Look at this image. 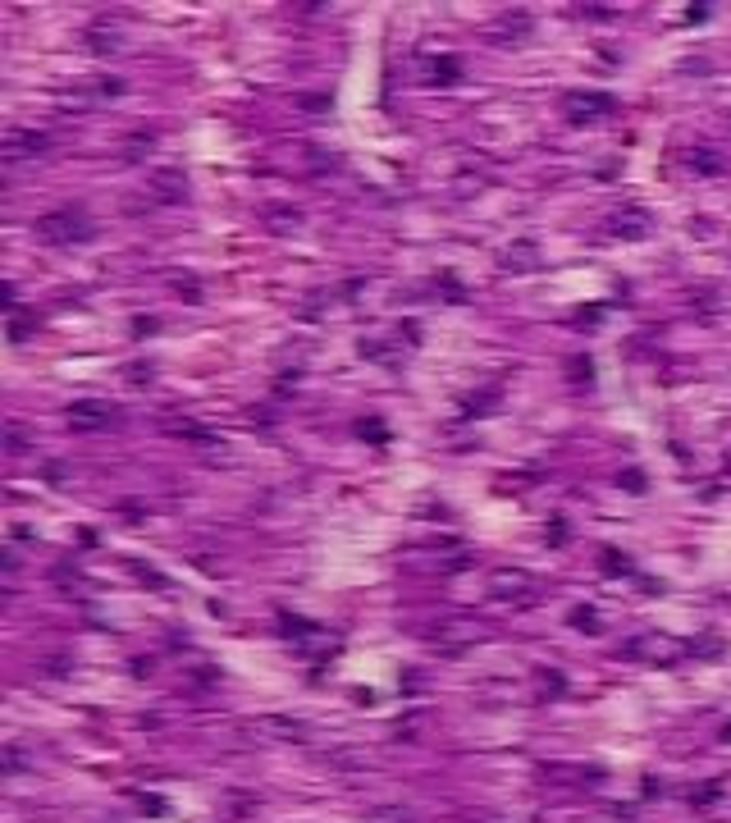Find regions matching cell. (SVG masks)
Listing matches in <instances>:
<instances>
[{"label": "cell", "instance_id": "obj_1", "mask_svg": "<svg viewBox=\"0 0 731 823\" xmlns=\"http://www.w3.org/2000/svg\"><path fill=\"white\" fill-rule=\"evenodd\" d=\"M32 234L42 238V243H51V247H69V243H87L96 234V225H92V215L83 206H55L32 225Z\"/></svg>", "mask_w": 731, "mask_h": 823}, {"label": "cell", "instance_id": "obj_2", "mask_svg": "<svg viewBox=\"0 0 731 823\" xmlns=\"http://www.w3.org/2000/svg\"><path fill=\"white\" fill-rule=\"evenodd\" d=\"M612 110H617V101H612L608 92H567V96H562V114H567L572 124L608 119Z\"/></svg>", "mask_w": 731, "mask_h": 823}, {"label": "cell", "instance_id": "obj_3", "mask_svg": "<svg viewBox=\"0 0 731 823\" xmlns=\"http://www.w3.org/2000/svg\"><path fill=\"white\" fill-rule=\"evenodd\" d=\"M64 421L73 425V430H105V425L119 421V408L105 398H78L64 408Z\"/></svg>", "mask_w": 731, "mask_h": 823}, {"label": "cell", "instance_id": "obj_4", "mask_svg": "<svg viewBox=\"0 0 731 823\" xmlns=\"http://www.w3.org/2000/svg\"><path fill=\"white\" fill-rule=\"evenodd\" d=\"M51 147V133H42V129H9V138H5V160H37L42 151Z\"/></svg>", "mask_w": 731, "mask_h": 823}, {"label": "cell", "instance_id": "obj_5", "mask_svg": "<svg viewBox=\"0 0 731 823\" xmlns=\"http://www.w3.org/2000/svg\"><path fill=\"white\" fill-rule=\"evenodd\" d=\"M147 188H151V197H156L160 206H179V201L188 197V174L174 170V165H165V170H156L147 179Z\"/></svg>", "mask_w": 731, "mask_h": 823}, {"label": "cell", "instance_id": "obj_6", "mask_svg": "<svg viewBox=\"0 0 731 823\" xmlns=\"http://www.w3.org/2000/svg\"><path fill=\"white\" fill-rule=\"evenodd\" d=\"M494 595L507 599V604H516V608H531L535 604V581L526 572H498L494 576Z\"/></svg>", "mask_w": 731, "mask_h": 823}, {"label": "cell", "instance_id": "obj_7", "mask_svg": "<svg viewBox=\"0 0 731 823\" xmlns=\"http://www.w3.org/2000/svg\"><path fill=\"white\" fill-rule=\"evenodd\" d=\"M421 78L430 87H453V83H461V60L457 55H430L421 64Z\"/></svg>", "mask_w": 731, "mask_h": 823}, {"label": "cell", "instance_id": "obj_8", "mask_svg": "<svg viewBox=\"0 0 731 823\" xmlns=\"http://www.w3.org/2000/svg\"><path fill=\"white\" fill-rule=\"evenodd\" d=\"M608 234H617V238H644V234H649V215H644L640 206H617L608 215Z\"/></svg>", "mask_w": 731, "mask_h": 823}, {"label": "cell", "instance_id": "obj_9", "mask_svg": "<svg viewBox=\"0 0 731 823\" xmlns=\"http://www.w3.org/2000/svg\"><path fill=\"white\" fill-rule=\"evenodd\" d=\"M83 37H87V46H92L96 55L119 51V32L110 28V18H96V23H87V32H83Z\"/></svg>", "mask_w": 731, "mask_h": 823}, {"label": "cell", "instance_id": "obj_10", "mask_svg": "<svg viewBox=\"0 0 731 823\" xmlns=\"http://www.w3.org/2000/svg\"><path fill=\"white\" fill-rule=\"evenodd\" d=\"M567 380H572L576 389H590V380H594V362H590L585 353L567 357Z\"/></svg>", "mask_w": 731, "mask_h": 823}, {"label": "cell", "instance_id": "obj_11", "mask_svg": "<svg viewBox=\"0 0 731 823\" xmlns=\"http://www.w3.org/2000/svg\"><path fill=\"white\" fill-rule=\"evenodd\" d=\"M32 329H37V312H23V307L9 312V343H23Z\"/></svg>", "mask_w": 731, "mask_h": 823}, {"label": "cell", "instance_id": "obj_12", "mask_svg": "<svg viewBox=\"0 0 731 823\" xmlns=\"http://www.w3.org/2000/svg\"><path fill=\"white\" fill-rule=\"evenodd\" d=\"M531 32V14L526 9H512V14H503V28H498V42H507V37H526Z\"/></svg>", "mask_w": 731, "mask_h": 823}, {"label": "cell", "instance_id": "obj_13", "mask_svg": "<svg viewBox=\"0 0 731 823\" xmlns=\"http://www.w3.org/2000/svg\"><path fill=\"white\" fill-rule=\"evenodd\" d=\"M357 439H366V444H389V425H384L380 416H361V421H357Z\"/></svg>", "mask_w": 731, "mask_h": 823}, {"label": "cell", "instance_id": "obj_14", "mask_svg": "<svg viewBox=\"0 0 731 823\" xmlns=\"http://www.w3.org/2000/svg\"><path fill=\"white\" fill-rule=\"evenodd\" d=\"M686 160H690V170H695V174H718V170H723V156H718V151H708V147H695Z\"/></svg>", "mask_w": 731, "mask_h": 823}, {"label": "cell", "instance_id": "obj_15", "mask_svg": "<svg viewBox=\"0 0 731 823\" xmlns=\"http://www.w3.org/2000/svg\"><path fill=\"white\" fill-rule=\"evenodd\" d=\"M535 266V243H516L512 251H503V270H526Z\"/></svg>", "mask_w": 731, "mask_h": 823}, {"label": "cell", "instance_id": "obj_16", "mask_svg": "<svg viewBox=\"0 0 731 823\" xmlns=\"http://www.w3.org/2000/svg\"><path fill=\"white\" fill-rule=\"evenodd\" d=\"M535 677H540V695H548V700H557V695L567 691V682H562V673H557V668H540Z\"/></svg>", "mask_w": 731, "mask_h": 823}, {"label": "cell", "instance_id": "obj_17", "mask_svg": "<svg viewBox=\"0 0 731 823\" xmlns=\"http://www.w3.org/2000/svg\"><path fill=\"white\" fill-rule=\"evenodd\" d=\"M599 563H603V572H608V576H627V572H631V558L617 554V549H603Z\"/></svg>", "mask_w": 731, "mask_h": 823}, {"label": "cell", "instance_id": "obj_18", "mask_svg": "<svg viewBox=\"0 0 731 823\" xmlns=\"http://www.w3.org/2000/svg\"><path fill=\"white\" fill-rule=\"evenodd\" d=\"M265 220H270V229H279V234H293V229L302 225L297 211H265Z\"/></svg>", "mask_w": 731, "mask_h": 823}, {"label": "cell", "instance_id": "obj_19", "mask_svg": "<svg viewBox=\"0 0 731 823\" xmlns=\"http://www.w3.org/2000/svg\"><path fill=\"white\" fill-rule=\"evenodd\" d=\"M439 293H444L448 302H461V297H466V288H461V279L453 275V270H439Z\"/></svg>", "mask_w": 731, "mask_h": 823}, {"label": "cell", "instance_id": "obj_20", "mask_svg": "<svg viewBox=\"0 0 731 823\" xmlns=\"http://www.w3.org/2000/svg\"><path fill=\"white\" fill-rule=\"evenodd\" d=\"M265 732H274V737H288V741L306 737V728H302V723H288V718H265Z\"/></svg>", "mask_w": 731, "mask_h": 823}, {"label": "cell", "instance_id": "obj_21", "mask_svg": "<svg viewBox=\"0 0 731 823\" xmlns=\"http://www.w3.org/2000/svg\"><path fill=\"white\" fill-rule=\"evenodd\" d=\"M494 403H498V384H494V389H485L480 398H466V403H461V412H466V416H480V412L494 408Z\"/></svg>", "mask_w": 731, "mask_h": 823}, {"label": "cell", "instance_id": "obj_22", "mask_svg": "<svg viewBox=\"0 0 731 823\" xmlns=\"http://www.w3.org/2000/svg\"><path fill=\"white\" fill-rule=\"evenodd\" d=\"M279 632L284 636H315V627L302 622V617H293V613H279Z\"/></svg>", "mask_w": 731, "mask_h": 823}, {"label": "cell", "instance_id": "obj_23", "mask_svg": "<svg viewBox=\"0 0 731 823\" xmlns=\"http://www.w3.org/2000/svg\"><path fill=\"white\" fill-rule=\"evenodd\" d=\"M617 485L631 490V494H644V471H640V467H622V471H617Z\"/></svg>", "mask_w": 731, "mask_h": 823}, {"label": "cell", "instance_id": "obj_24", "mask_svg": "<svg viewBox=\"0 0 731 823\" xmlns=\"http://www.w3.org/2000/svg\"><path fill=\"white\" fill-rule=\"evenodd\" d=\"M5 449H9V453H23V449H28V430H23L18 421L5 425Z\"/></svg>", "mask_w": 731, "mask_h": 823}, {"label": "cell", "instance_id": "obj_25", "mask_svg": "<svg viewBox=\"0 0 731 823\" xmlns=\"http://www.w3.org/2000/svg\"><path fill=\"white\" fill-rule=\"evenodd\" d=\"M151 142H156V133H151V129H142V133H133V138H128V160H138V156H142V151H147V147H151Z\"/></svg>", "mask_w": 731, "mask_h": 823}, {"label": "cell", "instance_id": "obj_26", "mask_svg": "<svg viewBox=\"0 0 731 823\" xmlns=\"http://www.w3.org/2000/svg\"><path fill=\"white\" fill-rule=\"evenodd\" d=\"M174 430H179V434H188L192 444H215V434H210V430H201V425H192L188 416H183V425H174Z\"/></svg>", "mask_w": 731, "mask_h": 823}, {"label": "cell", "instance_id": "obj_27", "mask_svg": "<svg viewBox=\"0 0 731 823\" xmlns=\"http://www.w3.org/2000/svg\"><path fill=\"white\" fill-rule=\"evenodd\" d=\"M42 673H51V677H64V673H73V658L69 654H51L42 663Z\"/></svg>", "mask_w": 731, "mask_h": 823}, {"label": "cell", "instance_id": "obj_28", "mask_svg": "<svg viewBox=\"0 0 731 823\" xmlns=\"http://www.w3.org/2000/svg\"><path fill=\"white\" fill-rule=\"evenodd\" d=\"M572 627H581V632H599V613H594V608H576Z\"/></svg>", "mask_w": 731, "mask_h": 823}, {"label": "cell", "instance_id": "obj_29", "mask_svg": "<svg viewBox=\"0 0 731 823\" xmlns=\"http://www.w3.org/2000/svg\"><path fill=\"white\" fill-rule=\"evenodd\" d=\"M23 769H28V754L18 750V745H9V750H5V773L14 778V773H23Z\"/></svg>", "mask_w": 731, "mask_h": 823}, {"label": "cell", "instance_id": "obj_30", "mask_svg": "<svg viewBox=\"0 0 731 823\" xmlns=\"http://www.w3.org/2000/svg\"><path fill=\"white\" fill-rule=\"evenodd\" d=\"M544 540H548V545H567V517H553V521H548V526H544Z\"/></svg>", "mask_w": 731, "mask_h": 823}, {"label": "cell", "instance_id": "obj_31", "mask_svg": "<svg viewBox=\"0 0 731 823\" xmlns=\"http://www.w3.org/2000/svg\"><path fill=\"white\" fill-rule=\"evenodd\" d=\"M174 293L188 297V302H201V284H197V279H174Z\"/></svg>", "mask_w": 731, "mask_h": 823}, {"label": "cell", "instance_id": "obj_32", "mask_svg": "<svg viewBox=\"0 0 731 823\" xmlns=\"http://www.w3.org/2000/svg\"><path fill=\"white\" fill-rule=\"evenodd\" d=\"M718 800V782H704L699 791H690V805H713Z\"/></svg>", "mask_w": 731, "mask_h": 823}, {"label": "cell", "instance_id": "obj_33", "mask_svg": "<svg viewBox=\"0 0 731 823\" xmlns=\"http://www.w3.org/2000/svg\"><path fill=\"white\" fill-rule=\"evenodd\" d=\"M96 96H123V78H96Z\"/></svg>", "mask_w": 731, "mask_h": 823}, {"label": "cell", "instance_id": "obj_34", "mask_svg": "<svg viewBox=\"0 0 731 823\" xmlns=\"http://www.w3.org/2000/svg\"><path fill=\"white\" fill-rule=\"evenodd\" d=\"M0 567H5V576H18V549L5 545V554H0Z\"/></svg>", "mask_w": 731, "mask_h": 823}, {"label": "cell", "instance_id": "obj_35", "mask_svg": "<svg viewBox=\"0 0 731 823\" xmlns=\"http://www.w3.org/2000/svg\"><path fill=\"white\" fill-rule=\"evenodd\" d=\"M138 581H147L151 590H165V576H160L156 567H142V563H138Z\"/></svg>", "mask_w": 731, "mask_h": 823}, {"label": "cell", "instance_id": "obj_36", "mask_svg": "<svg viewBox=\"0 0 731 823\" xmlns=\"http://www.w3.org/2000/svg\"><path fill=\"white\" fill-rule=\"evenodd\" d=\"M138 805H142V815H165V800H160V796H147V791L138 796Z\"/></svg>", "mask_w": 731, "mask_h": 823}, {"label": "cell", "instance_id": "obj_37", "mask_svg": "<svg viewBox=\"0 0 731 823\" xmlns=\"http://www.w3.org/2000/svg\"><path fill=\"white\" fill-rule=\"evenodd\" d=\"M151 375H156V371H151L147 362H133V366H128V380H133V384H147Z\"/></svg>", "mask_w": 731, "mask_h": 823}, {"label": "cell", "instance_id": "obj_38", "mask_svg": "<svg viewBox=\"0 0 731 823\" xmlns=\"http://www.w3.org/2000/svg\"><path fill=\"white\" fill-rule=\"evenodd\" d=\"M581 14H585V18H599V23H603V18H617V9H608V5H581Z\"/></svg>", "mask_w": 731, "mask_h": 823}, {"label": "cell", "instance_id": "obj_39", "mask_svg": "<svg viewBox=\"0 0 731 823\" xmlns=\"http://www.w3.org/2000/svg\"><path fill=\"white\" fill-rule=\"evenodd\" d=\"M306 160H315V170H320V174H325V170H334V165H339V156H325V151H315V147L306 151Z\"/></svg>", "mask_w": 731, "mask_h": 823}, {"label": "cell", "instance_id": "obj_40", "mask_svg": "<svg viewBox=\"0 0 731 823\" xmlns=\"http://www.w3.org/2000/svg\"><path fill=\"white\" fill-rule=\"evenodd\" d=\"M192 677H197V691H206V686H215V668H197V673H192Z\"/></svg>", "mask_w": 731, "mask_h": 823}, {"label": "cell", "instance_id": "obj_41", "mask_svg": "<svg viewBox=\"0 0 731 823\" xmlns=\"http://www.w3.org/2000/svg\"><path fill=\"white\" fill-rule=\"evenodd\" d=\"M330 96H302V110H330Z\"/></svg>", "mask_w": 731, "mask_h": 823}, {"label": "cell", "instance_id": "obj_42", "mask_svg": "<svg viewBox=\"0 0 731 823\" xmlns=\"http://www.w3.org/2000/svg\"><path fill=\"white\" fill-rule=\"evenodd\" d=\"M370 823H407V815H402V810H380Z\"/></svg>", "mask_w": 731, "mask_h": 823}, {"label": "cell", "instance_id": "obj_43", "mask_svg": "<svg viewBox=\"0 0 731 823\" xmlns=\"http://www.w3.org/2000/svg\"><path fill=\"white\" fill-rule=\"evenodd\" d=\"M686 18H690V23H704V18H708V5H690Z\"/></svg>", "mask_w": 731, "mask_h": 823}, {"label": "cell", "instance_id": "obj_44", "mask_svg": "<svg viewBox=\"0 0 731 823\" xmlns=\"http://www.w3.org/2000/svg\"><path fill=\"white\" fill-rule=\"evenodd\" d=\"M133 334H138V338L142 334H156V321H142V316H138V321H133Z\"/></svg>", "mask_w": 731, "mask_h": 823}, {"label": "cell", "instance_id": "obj_45", "mask_svg": "<svg viewBox=\"0 0 731 823\" xmlns=\"http://www.w3.org/2000/svg\"><path fill=\"white\" fill-rule=\"evenodd\" d=\"M128 668H133V673H138V677H147V673H151V658H142V654H138V658H133Z\"/></svg>", "mask_w": 731, "mask_h": 823}]
</instances>
